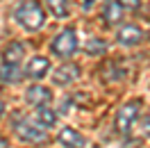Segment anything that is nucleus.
Wrapping results in <instances>:
<instances>
[{
    "label": "nucleus",
    "mask_w": 150,
    "mask_h": 148,
    "mask_svg": "<svg viewBox=\"0 0 150 148\" xmlns=\"http://www.w3.org/2000/svg\"><path fill=\"white\" fill-rule=\"evenodd\" d=\"M14 18H16V23L23 30L37 32L46 23V11H43V7L39 5L37 0H23L18 7H16V11H14Z\"/></svg>",
    "instance_id": "nucleus-1"
},
{
    "label": "nucleus",
    "mask_w": 150,
    "mask_h": 148,
    "mask_svg": "<svg viewBox=\"0 0 150 148\" xmlns=\"http://www.w3.org/2000/svg\"><path fill=\"white\" fill-rule=\"evenodd\" d=\"M52 53L57 57H62V59H68V57L75 55V50H77V32L73 28H66L62 30L55 39H52Z\"/></svg>",
    "instance_id": "nucleus-2"
},
{
    "label": "nucleus",
    "mask_w": 150,
    "mask_h": 148,
    "mask_svg": "<svg viewBox=\"0 0 150 148\" xmlns=\"http://www.w3.org/2000/svg\"><path fill=\"white\" fill-rule=\"evenodd\" d=\"M139 110H141L139 100L125 102L121 110H118V114H116V130H118L121 134H127V132L134 128V123L139 119Z\"/></svg>",
    "instance_id": "nucleus-3"
},
{
    "label": "nucleus",
    "mask_w": 150,
    "mask_h": 148,
    "mask_svg": "<svg viewBox=\"0 0 150 148\" xmlns=\"http://www.w3.org/2000/svg\"><path fill=\"white\" fill-rule=\"evenodd\" d=\"M14 128H16V134H18L23 141H28V144H43V141H46V128H41L39 123L21 121Z\"/></svg>",
    "instance_id": "nucleus-4"
},
{
    "label": "nucleus",
    "mask_w": 150,
    "mask_h": 148,
    "mask_svg": "<svg viewBox=\"0 0 150 148\" xmlns=\"http://www.w3.org/2000/svg\"><path fill=\"white\" fill-rule=\"evenodd\" d=\"M116 41L121 43V46H139L141 41H143V32H141L137 25H123L121 30H118V34H116Z\"/></svg>",
    "instance_id": "nucleus-5"
},
{
    "label": "nucleus",
    "mask_w": 150,
    "mask_h": 148,
    "mask_svg": "<svg viewBox=\"0 0 150 148\" xmlns=\"http://www.w3.org/2000/svg\"><path fill=\"white\" fill-rule=\"evenodd\" d=\"M57 141L64 148H84V137L75 128H62L57 134Z\"/></svg>",
    "instance_id": "nucleus-6"
},
{
    "label": "nucleus",
    "mask_w": 150,
    "mask_h": 148,
    "mask_svg": "<svg viewBox=\"0 0 150 148\" xmlns=\"http://www.w3.org/2000/svg\"><path fill=\"white\" fill-rule=\"evenodd\" d=\"M25 98H28L30 105L41 107V105H48V102L52 100V93H50V89L41 87V84H32L28 91H25Z\"/></svg>",
    "instance_id": "nucleus-7"
},
{
    "label": "nucleus",
    "mask_w": 150,
    "mask_h": 148,
    "mask_svg": "<svg viewBox=\"0 0 150 148\" xmlns=\"http://www.w3.org/2000/svg\"><path fill=\"white\" fill-rule=\"evenodd\" d=\"M23 55H25L23 43H21V41H11L9 46L2 50V64H7V66H21Z\"/></svg>",
    "instance_id": "nucleus-8"
},
{
    "label": "nucleus",
    "mask_w": 150,
    "mask_h": 148,
    "mask_svg": "<svg viewBox=\"0 0 150 148\" xmlns=\"http://www.w3.org/2000/svg\"><path fill=\"white\" fill-rule=\"evenodd\" d=\"M103 18L107 25H116V23H121L123 18V5L118 0H107L103 7Z\"/></svg>",
    "instance_id": "nucleus-9"
},
{
    "label": "nucleus",
    "mask_w": 150,
    "mask_h": 148,
    "mask_svg": "<svg viewBox=\"0 0 150 148\" xmlns=\"http://www.w3.org/2000/svg\"><path fill=\"white\" fill-rule=\"evenodd\" d=\"M77 75H80V66L77 64H64L57 68L52 80H55V84H71L73 80H77Z\"/></svg>",
    "instance_id": "nucleus-10"
},
{
    "label": "nucleus",
    "mask_w": 150,
    "mask_h": 148,
    "mask_svg": "<svg viewBox=\"0 0 150 148\" xmlns=\"http://www.w3.org/2000/svg\"><path fill=\"white\" fill-rule=\"evenodd\" d=\"M48 68H50V62L46 57H34V59H30L28 68H25V75L32 78V80H41L48 73Z\"/></svg>",
    "instance_id": "nucleus-11"
},
{
    "label": "nucleus",
    "mask_w": 150,
    "mask_h": 148,
    "mask_svg": "<svg viewBox=\"0 0 150 148\" xmlns=\"http://www.w3.org/2000/svg\"><path fill=\"white\" fill-rule=\"evenodd\" d=\"M37 123L41 128H52L57 123V114L52 110H48L46 105H41V107H37Z\"/></svg>",
    "instance_id": "nucleus-12"
},
{
    "label": "nucleus",
    "mask_w": 150,
    "mask_h": 148,
    "mask_svg": "<svg viewBox=\"0 0 150 148\" xmlns=\"http://www.w3.org/2000/svg\"><path fill=\"white\" fill-rule=\"evenodd\" d=\"M46 7L57 18H66L68 16V0H46Z\"/></svg>",
    "instance_id": "nucleus-13"
},
{
    "label": "nucleus",
    "mask_w": 150,
    "mask_h": 148,
    "mask_svg": "<svg viewBox=\"0 0 150 148\" xmlns=\"http://www.w3.org/2000/svg\"><path fill=\"white\" fill-rule=\"evenodd\" d=\"M0 78H2L5 82H18V80H21V66L2 64V66H0Z\"/></svg>",
    "instance_id": "nucleus-14"
},
{
    "label": "nucleus",
    "mask_w": 150,
    "mask_h": 148,
    "mask_svg": "<svg viewBox=\"0 0 150 148\" xmlns=\"http://www.w3.org/2000/svg\"><path fill=\"white\" fill-rule=\"evenodd\" d=\"M86 53L89 55H105V50H107V43H105L103 39H98V37H93V39H89L86 41Z\"/></svg>",
    "instance_id": "nucleus-15"
},
{
    "label": "nucleus",
    "mask_w": 150,
    "mask_h": 148,
    "mask_svg": "<svg viewBox=\"0 0 150 148\" xmlns=\"http://www.w3.org/2000/svg\"><path fill=\"white\" fill-rule=\"evenodd\" d=\"M123 5V9H139V5H141V0H118Z\"/></svg>",
    "instance_id": "nucleus-16"
},
{
    "label": "nucleus",
    "mask_w": 150,
    "mask_h": 148,
    "mask_svg": "<svg viewBox=\"0 0 150 148\" xmlns=\"http://www.w3.org/2000/svg\"><path fill=\"white\" fill-rule=\"evenodd\" d=\"M143 132H146V134H150V114L146 116V121H143Z\"/></svg>",
    "instance_id": "nucleus-17"
},
{
    "label": "nucleus",
    "mask_w": 150,
    "mask_h": 148,
    "mask_svg": "<svg viewBox=\"0 0 150 148\" xmlns=\"http://www.w3.org/2000/svg\"><path fill=\"white\" fill-rule=\"evenodd\" d=\"M91 5H93V0H84V2H82V7H84V9H91Z\"/></svg>",
    "instance_id": "nucleus-18"
},
{
    "label": "nucleus",
    "mask_w": 150,
    "mask_h": 148,
    "mask_svg": "<svg viewBox=\"0 0 150 148\" xmlns=\"http://www.w3.org/2000/svg\"><path fill=\"white\" fill-rule=\"evenodd\" d=\"M7 146H9V144H7V139L0 137V148H7Z\"/></svg>",
    "instance_id": "nucleus-19"
},
{
    "label": "nucleus",
    "mask_w": 150,
    "mask_h": 148,
    "mask_svg": "<svg viewBox=\"0 0 150 148\" xmlns=\"http://www.w3.org/2000/svg\"><path fill=\"white\" fill-rule=\"evenodd\" d=\"M2 112H5V105H2V98H0V116H2Z\"/></svg>",
    "instance_id": "nucleus-20"
}]
</instances>
